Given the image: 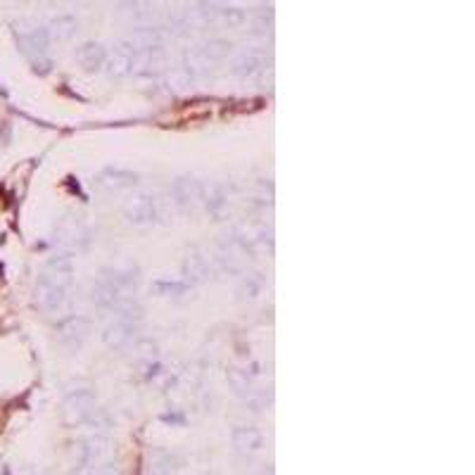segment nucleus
I'll list each match as a JSON object with an SVG mask.
<instances>
[{"label": "nucleus", "instance_id": "1", "mask_svg": "<svg viewBox=\"0 0 475 475\" xmlns=\"http://www.w3.org/2000/svg\"><path fill=\"white\" fill-rule=\"evenodd\" d=\"M53 238L57 245L64 249H83L91 242V228H88V223L81 216L67 214L55 223Z\"/></svg>", "mask_w": 475, "mask_h": 475}, {"label": "nucleus", "instance_id": "2", "mask_svg": "<svg viewBox=\"0 0 475 475\" xmlns=\"http://www.w3.org/2000/svg\"><path fill=\"white\" fill-rule=\"evenodd\" d=\"M121 211H124V219L131 223V226L145 228L157 219V200L152 197V192L138 190L126 197Z\"/></svg>", "mask_w": 475, "mask_h": 475}, {"label": "nucleus", "instance_id": "3", "mask_svg": "<svg viewBox=\"0 0 475 475\" xmlns=\"http://www.w3.org/2000/svg\"><path fill=\"white\" fill-rule=\"evenodd\" d=\"M169 57L164 48H143L133 50L131 57V74L143 76V79H155L159 74H166Z\"/></svg>", "mask_w": 475, "mask_h": 475}, {"label": "nucleus", "instance_id": "4", "mask_svg": "<svg viewBox=\"0 0 475 475\" xmlns=\"http://www.w3.org/2000/svg\"><path fill=\"white\" fill-rule=\"evenodd\" d=\"M64 419L67 423H88L98 412V397H95L93 390H74V393L67 395L64 400Z\"/></svg>", "mask_w": 475, "mask_h": 475}, {"label": "nucleus", "instance_id": "5", "mask_svg": "<svg viewBox=\"0 0 475 475\" xmlns=\"http://www.w3.org/2000/svg\"><path fill=\"white\" fill-rule=\"evenodd\" d=\"M19 27L22 29L17 31V41H19V46H22L24 53L29 55V60L34 62V60H41V57H48L46 55L48 43H50L48 31L43 27H38L36 22H22Z\"/></svg>", "mask_w": 475, "mask_h": 475}, {"label": "nucleus", "instance_id": "6", "mask_svg": "<svg viewBox=\"0 0 475 475\" xmlns=\"http://www.w3.org/2000/svg\"><path fill=\"white\" fill-rule=\"evenodd\" d=\"M41 280H46V283L60 288V290H69V285H72V280H74V261H72V257H69V254L53 257V259L46 264V269H43Z\"/></svg>", "mask_w": 475, "mask_h": 475}, {"label": "nucleus", "instance_id": "7", "mask_svg": "<svg viewBox=\"0 0 475 475\" xmlns=\"http://www.w3.org/2000/svg\"><path fill=\"white\" fill-rule=\"evenodd\" d=\"M74 454L79 457L81 466H93V464H105V459L110 457V440L102 435H91L76 442Z\"/></svg>", "mask_w": 475, "mask_h": 475}, {"label": "nucleus", "instance_id": "8", "mask_svg": "<svg viewBox=\"0 0 475 475\" xmlns=\"http://www.w3.org/2000/svg\"><path fill=\"white\" fill-rule=\"evenodd\" d=\"M181 271H183V283H188V285L207 283V280L211 278V266H209L207 257L195 247L185 252Z\"/></svg>", "mask_w": 475, "mask_h": 475}, {"label": "nucleus", "instance_id": "9", "mask_svg": "<svg viewBox=\"0 0 475 475\" xmlns=\"http://www.w3.org/2000/svg\"><path fill=\"white\" fill-rule=\"evenodd\" d=\"M91 335V321L83 316H67L57 323V338L62 340V345H67L69 350L81 347V343Z\"/></svg>", "mask_w": 475, "mask_h": 475}, {"label": "nucleus", "instance_id": "10", "mask_svg": "<svg viewBox=\"0 0 475 475\" xmlns=\"http://www.w3.org/2000/svg\"><path fill=\"white\" fill-rule=\"evenodd\" d=\"M136 331H138V323H131V321H124V319H114L112 323H107L105 331H102V343L112 350H124L136 340Z\"/></svg>", "mask_w": 475, "mask_h": 475}, {"label": "nucleus", "instance_id": "11", "mask_svg": "<svg viewBox=\"0 0 475 475\" xmlns=\"http://www.w3.org/2000/svg\"><path fill=\"white\" fill-rule=\"evenodd\" d=\"M200 192L202 183L197 181L195 176H178L174 185H171V195H174V202L181 209H195L200 204Z\"/></svg>", "mask_w": 475, "mask_h": 475}, {"label": "nucleus", "instance_id": "12", "mask_svg": "<svg viewBox=\"0 0 475 475\" xmlns=\"http://www.w3.org/2000/svg\"><path fill=\"white\" fill-rule=\"evenodd\" d=\"M200 202L207 207V211L214 216L216 221L226 219V214H228V197H226V190H223L221 183H216V181L202 183Z\"/></svg>", "mask_w": 475, "mask_h": 475}, {"label": "nucleus", "instance_id": "13", "mask_svg": "<svg viewBox=\"0 0 475 475\" xmlns=\"http://www.w3.org/2000/svg\"><path fill=\"white\" fill-rule=\"evenodd\" d=\"M264 69V50L261 48H247L242 50L240 55L230 62V72L240 79H247V76H254Z\"/></svg>", "mask_w": 475, "mask_h": 475}, {"label": "nucleus", "instance_id": "14", "mask_svg": "<svg viewBox=\"0 0 475 475\" xmlns=\"http://www.w3.org/2000/svg\"><path fill=\"white\" fill-rule=\"evenodd\" d=\"M166 38L169 34L164 31V27H140V29H133L131 36L126 38V43L131 46L133 50H143V48H164Z\"/></svg>", "mask_w": 475, "mask_h": 475}, {"label": "nucleus", "instance_id": "15", "mask_svg": "<svg viewBox=\"0 0 475 475\" xmlns=\"http://www.w3.org/2000/svg\"><path fill=\"white\" fill-rule=\"evenodd\" d=\"M183 10H185V24H188V29H195V31L207 29L211 22L219 19V5L195 3V5H190V8H183Z\"/></svg>", "mask_w": 475, "mask_h": 475}, {"label": "nucleus", "instance_id": "16", "mask_svg": "<svg viewBox=\"0 0 475 475\" xmlns=\"http://www.w3.org/2000/svg\"><path fill=\"white\" fill-rule=\"evenodd\" d=\"M131 57H133V48L128 43H117L112 50V55L105 60L107 74L114 76V79H121V76L131 74Z\"/></svg>", "mask_w": 475, "mask_h": 475}, {"label": "nucleus", "instance_id": "17", "mask_svg": "<svg viewBox=\"0 0 475 475\" xmlns=\"http://www.w3.org/2000/svg\"><path fill=\"white\" fill-rule=\"evenodd\" d=\"M230 438H233L235 449L242 454H254L264 447V435H261V430L254 426H238Z\"/></svg>", "mask_w": 475, "mask_h": 475}, {"label": "nucleus", "instance_id": "18", "mask_svg": "<svg viewBox=\"0 0 475 475\" xmlns=\"http://www.w3.org/2000/svg\"><path fill=\"white\" fill-rule=\"evenodd\" d=\"M138 181V174L126 169H114V166H107L98 174V183L107 190H124V188H133Z\"/></svg>", "mask_w": 475, "mask_h": 475}, {"label": "nucleus", "instance_id": "19", "mask_svg": "<svg viewBox=\"0 0 475 475\" xmlns=\"http://www.w3.org/2000/svg\"><path fill=\"white\" fill-rule=\"evenodd\" d=\"M107 60V50L95 41H88L76 50V62L81 64L86 72H98V69L105 67Z\"/></svg>", "mask_w": 475, "mask_h": 475}, {"label": "nucleus", "instance_id": "20", "mask_svg": "<svg viewBox=\"0 0 475 475\" xmlns=\"http://www.w3.org/2000/svg\"><path fill=\"white\" fill-rule=\"evenodd\" d=\"M91 300L100 307V309H114L121 300H128V297H124L112 283H107L105 278L98 276V280H95V285H93V292H91Z\"/></svg>", "mask_w": 475, "mask_h": 475}, {"label": "nucleus", "instance_id": "21", "mask_svg": "<svg viewBox=\"0 0 475 475\" xmlns=\"http://www.w3.org/2000/svg\"><path fill=\"white\" fill-rule=\"evenodd\" d=\"M64 300H67V290H60V288H55V285H50V283H46V280L38 278L36 302L43 307V309H48V311L60 309V307L64 304Z\"/></svg>", "mask_w": 475, "mask_h": 475}, {"label": "nucleus", "instance_id": "22", "mask_svg": "<svg viewBox=\"0 0 475 475\" xmlns=\"http://www.w3.org/2000/svg\"><path fill=\"white\" fill-rule=\"evenodd\" d=\"M174 471H176V457H171L164 449H150L145 475H174Z\"/></svg>", "mask_w": 475, "mask_h": 475}, {"label": "nucleus", "instance_id": "23", "mask_svg": "<svg viewBox=\"0 0 475 475\" xmlns=\"http://www.w3.org/2000/svg\"><path fill=\"white\" fill-rule=\"evenodd\" d=\"M195 50L204 57V62L214 64V62L226 60L230 55V50H233V46H230L228 41H223V38H211V41H204L202 46H197Z\"/></svg>", "mask_w": 475, "mask_h": 475}, {"label": "nucleus", "instance_id": "24", "mask_svg": "<svg viewBox=\"0 0 475 475\" xmlns=\"http://www.w3.org/2000/svg\"><path fill=\"white\" fill-rule=\"evenodd\" d=\"M50 38H57V41H67L72 38L76 31H79V19L72 15H60L55 19H50V27L46 29Z\"/></svg>", "mask_w": 475, "mask_h": 475}, {"label": "nucleus", "instance_id": "25", "mask_svg": "<svg viewBox=\"0 0 475 475\" xmlns=\"http://www.w3.org/2000/svg\"><path fill=\"white\" fill-rule=\"evenodd\" d=\"M257 366H245V369H230L228 371V383L233 385V390L238 395H242V397H247L249 393H252V381H254V376L259 374V371H254Z\"/></svg>", "mask_w": 475, "mask_h": 475}, {"label": "nucleus", "instance_id": "26", "mask_svg": "<svg viewBox=\"0 0 475 475\" xmlns=\"http://www.w3.org/2000/svg\"><path fill=\"white\" fill-rule=\"evenodd\" d=\"M264 290V278L259 273H245L238 283V297L242 302H252Z\"/></svg>", "mask_w": 475, "mask_h": 475}, {"label": "nucleus", "instance_id": "27", "mask_svg": "<svg viewBox=\"0 0 475 475\" xmlns=\"http://www.w3.org/2000/svg\"><path fill=\"white\" fill-rule=\"evenodd\" d=\"M209 62H204V57L197 53V50H188V53L183 55V72L190 76V79H197V76H204L209 74Z\"/></svg>", "mask_w": 475, "mask_h": 475}, {"label": "nucleus", "instance_id": "28", "mask_svg": "<svg viewBox=\"0 0 475 475\" xmlns=\"http://www.w3.org/2000/svg\"><path fill=\"white\" fill-rule=\"evenodd\" d=\"M249 27H252L254 34H266L273 27V10L271 8H257L247 15Z\"/></svg>", "mask_w": 475, "mask_h": 475}, {"label": "nucleus", "instance_id": "29", "mask_svg": "<svg viewBox=\"0 0 475 475\" xmlns=\"http://www.w3.org/2000/svg\"><path fill=\"white\" fill-rule=\"evenodd\" d=\"M190 285L183 283V280H155L152 283V292L162 295V297H183L188 295Z\"/></svg>", "mask_w": 475, "mask_h": 475}, {"label": "nucleus", "instance_id": "30", "mask_svg": "<svg viewBox=\"0 0 475 475\" xmlns=\"http://www.w3.org/2000/svg\"><path fill=\"white\" fill-rule=\"evenodd\" d=\"M166 86H169L171 93H188L192 79L183 69H171V72H166Z\"/></svg>", "mask_w": 475, "mask_h": 475}, {"label": "nucleus", "instance_id": "31", "mask_svg": "<svg viewBox=\"0 0 475 475\" xmlns=\"http://www.w3.org/2000/svg\"><path fill=\"white\" fill-rule=\"evenodd\" d=\"M72 475H124L117 464H93V466H79Z\"/></svg>", "mask_w": 475, "mask_h": 475}, {"label": "nucleus", "instance_id": "32", "mask_svg": "<svg viewBox=\"0 0 475 475\" xmlns=\"http://www.w3.org/2000/svg\"><path fill=\"white\" fill-rule=\"evenodd\" d=\"M219 19L223 24H228V27L238 29L247 22V15H245V10H240V8H219Z\"/></svg>", "mask_w": 475, "mask_h": 475}, {"label": "nucleus", "instance_id": "33", "mask_svg": "<svg viewBox=\"0 0 475 475\" xmlns=\"http://www.w3.org/2000/svg\"><path fill=\"white\" fill-rule=\"evenodd\" d=\"M271 390H252L247 397H245V404L252 412H261V409H266L269 404H271Z\"/></svg>", "mask_w": 475, "mask_h": 475}, {"label": "nucleus", "instance_id": "34", "mask_svg": "<svg viewBox=\"0 0 475 475\" xmlns=\"http://www.w3.org/2000/svg\"><path fill=\"white\" fill-rule=\"evenodd\" d=\"M157 354V345L150 343V340H143V343L136 345V357L138 359H145V362H152Z\"/></svg>", "mask_w": 475, "mask_h": 475}]
</instances>
